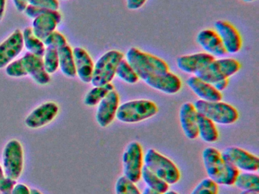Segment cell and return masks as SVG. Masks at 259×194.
I'll list each match as a JSON object with an SVG mask.
<instances>
[{
    "label": "cell",
    "instance_id": "e575fe53",
    "mask_svg": "<svg viewBox=\"0 0 259 194\" xmlns=\"http://www.w3.org/2000/svg\"><path fill=\"white\" fill-rule=\"evenodd\" d=\"M28 3L31 6L51 10H58L60 7L59 0H28Z\"/></svg>",
    "mask_w": 259,
    "mask_h": 194
},
{
    "label": "cell",
    "instance_id": "e0dca14e",
    "mask_svg": "<svg viewBox=\"0 0 259 194\" xmlns=\"http://www.w3.org/2000/svg\"><path fill=\"white\" fill-rule=\"evenodd\" d=\"M196 41L204 53L213 57L221 58L227 54L221 38L212 29H204L198 33Z\"/></svg>",
    "mask_w": 259,
    "mask_h": 194
},
{
    "label": "cell",
    "instance_id": "30bf717a",
    "mask_svg": "<svg viewBox=\"0 0 259 194\" xmlns=\"http://www.w3.org/2000/svg\"><path fill=\"white\" fill-rule=\"evenodd\" d=\"M221 153L224 159L238 170L247 172H254L258 170V157L243 149L236 147H227Z\"/></svg>",
    "mask_w": 259,
    "mask_h": 194
},
{
    "label": "cell",
    "instance_id": "6da1fadb",
    "mask_svg": "<svg viewBox=\"0 0 259 194\" xmlns=\"http://www.w3.org/2000/svg\"><path fill=\"white\" fill-rule=\"evenodd\" d=\"M202 159L208 178L218 185H234L239 170L226 160L219 150L213 147L204 149Z\"/></svg>",
    "mask_w": 259,
    "mask_h": 194
},
{
    "label": "cell",
    "instance_id": "836d02e7",
    "mask_svg": "<svg viewBox=\"0 0 259 194\" xmlns=\"http://www.w3.org/2000/svg\"><path fill=\"white\" fill-rule=\"evenodd\" d=\"M5 68L6 73L10 77H22L28 76L26 70H25V66H24L22 58L16 59V60L10 62Z\"/></svg>",
    "mask_w": 259,
    "mask_h": 194
},
{
    "label": "cell",
    "instance_id": "484cf974",
    "mask_svg": "<svg viewBox=\"0 0 259 194\" xmlns=\"http://www.w3.org/2000/svg\"><path fill=\"white\" fill-rule=\"evenodd\" d=\"M142 177L148 187L151 188V189L159 192V193L163 194L166 191L169 190V184L163 179L156 175L145 165L142 167Z\"/></svg>",
    "mask_w": 259,
    "mask_h": 194
},
{
    "label": "cell",
    "instance_id": "7bdbcfd3",
    "mask_svg": "<svg viewBox=\"0 0 259 194\" xmlns=\"http://www.w3.org/2000/svg\"><path fill=\"white\" fill-rule=\"evenodd\" d=\"M6 176L5 174H4V168L0 165V182L2 181L4 178H5Z\"/></svg>",
    "mask_w": 259,
    "mask_h": 194
},
{
    "label": "cell",
    "instance_id": "4dcf8cb0",
    "mask_svg": "<svg viewBox=\"0 0 259 194\" xmlns=\"http://www.w3.org/2000/svg\"><path fill=\"white\" fill-rule=\"evenodd\" d=\"M116 194H142L136 183L128 180L125 176L119 177L115 185Z\"/></svg>",
    "mask_w": 259,
    "mask_h": 194
},
{
    "label": "cell",
    "instance_id": "5bb4252c",
    "mask_svg": "<svg viewBox=\"0 0 259 194\" xmlns=\"http://www.w3.org/2000/svg\"><path fill=\"white\" fill-rule=\"evenodd\" d=\"M119 93L115 89L110 91L98 104L96 112V120L101 127H107L116 118L119 106Z\"/></svg>",
    "mask_w": 259,
    "mask_h": 194
},
{
    "label": "cell",
    "instance_id": "c3c4849f",
    "mask_svg": "<svg viewBox=\"0 0 259 194\" xmlns=\"http://www.w3.org/2000/svg\"><path fill=\"white\" fill-rule=\"evenodd\" d=\"M0 194H1V193H0Z\"/></svg>",
    "mask_w": 259,
    "mask_h": 194
},
{
    "label": "cell",
    "instance_id": "d590c367",
    "mask_svg": "<svg viewBox=\"0 0 259 194\" xmlns=\"http://www.w3.org/2000/svg\"><path fill=\"white\" fill-rule=\"evenodd\" d=\"M16 183V180L6 177L0 182V193L13 194V187Z\"/></svg>",
    "mask_w": 259,
    "mask_h": 194
},
{
    "label": "cell",
    "instance_id": "3957f363",
    "mask_svg": "<svg viewBox=\"0 0 259 194\" xmlns=\"http://www.w3.org/2000/svg\"><path fill=\"white\" fill-rule=\"evenodd\" d=\"M157 112L158 107L151 100H131L119 106L116 118L121 122L134 124L149 119L157 115Z\"/></svg>",
    "mask_w": 259,
    "mask_h": 194
},
{
    "label": "cell",
    "instance_id": "b9f144b4",
    "mask_svg": "<svg viewBox=\"0 0 259 194\" xmlns=\"http://www.w3.org/2000/svg\"><path fill=\"white\" fill-rule=\"evenodd\" d=\"M142 194H160L159 192H156V191L153 190L151 188L147 186L145 189H144L143 192Z\"/></svg>",
    "mask_w": 259,
    "mask_h": 194
},
{
    "label": "cell",
    "instance_id": "9c48e42d",
    "mask_svg": "<svg viewBox=\"0 0 259 194\" xmlns=\"http://www.w3.org/2000/svg\"><path fill=\"white\" fill-rule=\"evenodd\" d=\"M123 174L126 178L137 183L142 178L143 167V150L137 141L130 142L122 155Z\"/></svg>",
    "mask_w": 259,
    "mask_h": 194
},
{
    "label": "cell",
    "instance_id": "ba28073f",
    "mask_svg": "<svg viewBox=\"0 0 259 194\" xmlns=\"http://www.w3.org/2000/svg\"><path fill=\"white\" fill-rule=\"evenodd\" d=\"M3 168L7 177L17 180L24 168V150L17 139H11L6 144L3 153Z\"/></svg>",
    "mask_w": 259,
    "mask_h": 194
},
{
    "label": "cell",
    "instance_id": "8d00e7d4",
    "mask_svg": "<svg viewBox=\"0 0 259 194\" xmlns=\"http://www.w3.org/2000/svg\"><path fill=\"white\" fill-rule=\"evenodd\" d=\"M147 0H126L127 8L130 10H138L145 6Z\"/></svg>",
    "mask_w": 259,
    "mask_h": 194
},
{
    "label": "cell",
    "instance_id": "f6af8a7d",
    "mask_svg": "<svg viewBox=\"0 0 259 194\" xmlns=\"http://www.w3.org/2000/svg\"><path fill=\"white\" fill-rule=\"evenodd\" d=\"M163 194H179V193H178V192H176V191L168 190V191H166V192Z\"/></svg>",
    "mask_w": 259,
    "mask_h": 194
},
{
    "label": "cell",
    "instance_id": "8fae6325",
    "mask_svg": "<svg viewBox=\"0 0 259 194\" xmlns=\"http://www.w3.org/2000/svg\"><path fill=\"white\" fill-rule=\"evenodd\" d=\"M214 29L227 53L236 54L240 51L242 47V36L233 24L219 20L214 23Z\"/></svg>",
    "mask_w": 259,
    "mask_h": 194
},
{
    "label": "cell",
    "instance_id": "f35d334b",
    "mask_svg": "<svg viewBox=\"0 0 259 194\" xmlns=\"http://www.w3.org/2000/svg\"><path fill=\"white\" fill-rule=\"evenodd\" d=\"M229 83H230L229 78L222 79V80H218V81L213 83V86L216 88L217 90L221 92V91L224 90L228 86Z\"/></svg>",
    "mask_w": 259,
    "mask_h": 194
},
{
    "label": "cell",
    "instance_id": "83f0119b",
    "mask_svg": "<svg viewBox=\"0 0 259 194\" xmlns=\"http://www.w3.org/2000/svg\"><path fill=\"white\" fill-rule=\"evenodd\" d=\"M234 184L236 187L242 190L258 192V175L250 172L239 173L235 180Z\"/></svg>",
    "mask_w": 259,
    "mask_h": 194
},
{
    "label": "cell",
    "instance_id": "d6a6232c",
    "mask_svg": "<svg viewBox=\"0 0 259 194\" xmlns=\"http://www.w3.org/2000/svg\"><path fill=\"white\" fill-rule=\"evenodd\" d=\"M218 185L210 178H205L194 188L190 194H218Z\"/></svg>",
    "mask_w": 259,
    "mask_h": 194
},
{
    "label": "cell",
    "instance_id": "5b68a950",
    "mask_svg": "<svg viewBox=\"0 0 259 194\" xmlns=\"http://www.w3.org/2000/svg\"><path fill=\"white\" fill-rule=\"evenodd\" d=\"M145 165L168 184H176L180 180V170L169 158L154 149L147 150L144 158Z\"/></svg>",
    "mask_w": 259,
    "mask_h": 194
},
{
    "label": "cell",
    "instance_id": "cb8c5ba5",
    "mask_svg": "<svg viewBox=\"0 0 259 194\" xmlns=\"http://www.w3.org/2000/svg\"><path fill=\"white\" fill-rule=\"evenodd\" d=\"M59 52V60L60 68L62 73L68 77H75L76 76L75 60H74L73 50L70 45H66L60 48Z\"/></svg>",
    "mask_w": 259,
    "mask_h": 194
},
{
    "label": "cell",
    "instance_id": "9a60e30c",
    "mask_svg": "<svg viewBox=\"0 0 259 194\" xmlns=\"http://www.w3.org/2000/svg\"><path fill=\"white\" fill-rule=\"evenodd\" d=\"M61 21L62 15L58 10H48L33 19L31 29L34 34L44 41L45 38L57 30V26Z\"/></svg>",
    "mask_w": 259,
    "mask_h": 194
},
{
    "label": "cell",
    "instance_id": "1f68e13d",
    "mask_svg": "<svg viewBox=\"0 0 259 194\" xmlns=\"http://www.w3.org/2000/svg\"><path fill=\"white\" fill-rule=\"evenodd\" d=\"M44 43L46 48H52L59 50L67 45V40L63 33L55 30L44 39Z\"/></svg>",
    "mask_w": 259,
    "mask_h": 194
},
{
    "label": "cell",
    "instance_id": "52a82bcc",
    "mask_svg": "<svg viewBox=\"0 0 259 194\" xmlns=\"http://www.w3.org/2000/svg\"><path fill=\"white\" fill-rule=\"evenodd\" d=\"M239 61L232 58L214 59L208 65L200 70L195 76L207 83H214L222 79L229 78L240 70Z\"/></svg>",
    "mask_w": 259,
    "mask_h": 194
},
{
    "label": "cell",
    "instance_id": "277c9868",
    "mask_svg": "<svg viewBox=\"0 0 259 194\" xmlns=\"http://www.w3.org/2000/svg\"><path fill=\"white\" fill-rule=\"evenodd\" d=\"M197 112L211 120L215 124H234L239 119L237 109L224 102H207L198 100L193 103Z\"/></svg>",
    "mask_w": 259,
    "mask_h": 194
},
{
    "label": "cell",
    "instance_id": "7a4b0ae2",
    "mask_svg": "<svg viewBox=\"0 0 259 194\" xmlns=\"http://www.w3.org/2000/svg\"><path fill=\"white\" fill-rule=\"evenodd\" d=\"M125 59L144 81L153 76L169 71V65L163 59L136 47H132L127 51Z\"/></svg>",
    "mask_w": 259,
    "mask_h": 194
},
{
    "label": "cell",
    "instance_id": "44dd1931",
    "mask_svg": "<svg viewBox=\"0 0 259 194\" xmlns=\"http://www.w3.org/2000/svg\"><path fill=\"white\" fill-rule=\"evenodd\" d=\"M191 90L199 97L200 100L207 102L221 101L223 95L217 90L211 83H207L195 75L191 76L186 81Z\"/></svg>",
    "mask_w": 259,
    "mask_h": 194
},
{
    "label": "cell",
    "instance_id": "2e32d148",
    "mask_svg": "<svg viewBox=\"0 0 259 194\" xmlns=\"http://www.w3.org/2000/svg\"><path fill=\"white\" fill-rule=\"evenodd\" d=\"M145 82L150 87L169 95L180 92L183 86L180 77L170 71L153 76L145 80Z\"/></svg>",
    "mask_w": 259,
    "mask_h": 194
},
{
    "label": "cell",
    "instance_id": "7c38bea8",
    "mask_svg": "<svg viewBox=\"0 0 259 194\" xmlns=\"http://www.w3.org/2000/svg\"><path fill=\"white\" fill-rule=\"evenodd\" d=\"M24 48L22 32L16 29L4 42L0 43V69L5 68L16 60Z\"/></svg>",
    "mask_w": 259,
    "mask_h": 194
},
{
    "label": "cell",
    "instance_id": "60d3db41",
    "mask_svg": "<svg viewBox=\"0 0 259 194\" xmlns=\"http://www.w3.org/2000/svg\"><path fill=\"white\" fill-rule=\"evenodd\" d=\"M7 7V0H0V22L4 18Z\"/></svg>",
    "mask_w": 259,
    "mask_h": 194
},
{
    "label": "cell",
    "instance_id": "f1b7e54d",
    "mask_svg": "<svg viewBox=\"0 0 259 194\" xmlns=\"http://www.w3.org/2000/svg\"><path fill=\"white\" fill-rule=\"evenodd\" d=\"M116 76L119 77L121 80L128 83V84H135L140 80L133 67L127 62L126 59H124L119 62V65H118Z\"/></svg>",
    "mask_w": 259,
    "mask_h": 194
},
{
    "label": "cell",
    "instance_id": "bcb514c9",
    "mask_svg": "<svg viewBox=\"0 0 259 194\" xmlns=\"http://www.w3.org/2000/svg\"><path fill=\"white\" fill-rule=\"evenodd\" d=\"M242 1L245 2V3H251V2L254 1V0H242Z\"/></svg>",
    "mask_w": 259,
    "mask_h": 194
},
{
    "label": "cell",
    "instance_id": "4fadbf2b",
    "mask_svg": "<svg viewBox=\"0 0 259 194\" xmlns=\"http://www.w3.org/2000/svg\"><path fill=\"white\" fill-rule=\"evenodd\" d=\"M58 105L54 102H47L34 109L25 118L27 127L31 129L40 128L54 121L59 113Z\"/></svg>",
    "mask_w": 259,
    "mask_h": 194
},
{
    "label": "cell",
    "instance_id": "4316f807",
    "mask_svg": "<svg viewBox=\"0 0 259 194\" xmlns=\"http://www.w3.org/2000/svg\"><path fill=\"white\" fill-rule=\"evenodd\" d=\"M114 89V86L111 83L104 86H94L86 94L84 99V105L90 107L97 106L100 102L110 92Z\"/></svg>",
    "mask_w": 259,
    "mask_h": 194
},
{
    "label": "cell",
    "instance_id": "ee69618b",
    "mask_svg": "<svg viewBox=\"0 0 259 194\" xmlns=\"http://www.w3.org/2000/svg\"><path fill=\"white\" fill-rule=\"evenodd\" d=\"M31 194H42V192H40V191H39L38 189H31Z\"/></svg>",
    "mask_w": 259,
    "mask_h": 194
},
{
    "label": "cell",
    "instance_id": "74e56055",
    "mask_svg": "<svg viewBox=\"0 0 259 194\" xmlns=\"http://www.w3.org/2000/svg\"><path fill=\"white\" fill-rule=\"evenodd\" d=\"M13 194H31V189L23 183H16L13 187Z\"/></svg>",
    "mask_w": 259,
    "mask_h": 194
},
{
    "label": "cell",
    "instance_id": "7402d4cb",
    "mask_svg": "<svg viewBox=\"0 0 259 194\" xmlns=\"http://www.w3.org/2000/svg\"><path fill=\"white\" fill-rule=\"evenodd\" d=\"M197 112L193 103H185L180 110V121L182 129L186 137L195 139L198 136Z\"/></svg>",
    "mask_w": 259,
    "mask_h": 194
},
{
    "label": "cell",
    "instance_id": "f546056e",
    "mask_svg": "<svg viewBox=\"0 0 259 194\" xmlns=\"http://www.w3.org/2000/svg\"><path fill=\"white\" fill-rule=\"evenodd\" d=\"M45 70L49 74H54L60 68L58 50L52 48H46L43 57Z\"/></svg>",
    "mask_w": 259,
    "mask_h": 194
},
{
    "label": "cell",
    "instance_id": "ac0fdd59",
    "mask_svg": "<svg viewBox=\"0 0 259 194\" xmlns=\"http://www.w3.org/2000/svg\"><path fill=\"white\" fill-rule=\"evenodd\" d=\"M214 59V57L206 53H194L177 58V65L180 71L195 75Z\"/></svg>",
    "mask_w": 259,
    "mask_h": 194
},
{
    "label": "cell",
    "instance_id": "603a6c76",
    "mask_svg": "<svg viewBox=\"0 0 259 194\" xmlns=\"http://www.w3.org/2000/svg\"><path fill=\"white\" fill-rule=\"evenodd\" d=\"M198 136L203 141L209 143L217 142L219 139V131L215 123L201 114L197 115Z\"/></svg>",
    "mask_w": 259,
    "mask_h": 194
},
{
    "label": "cell",
    "instance_id": "ab89813d",
    "mask_svg": "<svg viewBox=\"0 0 259 194\" xmlns=\"http://www.w3.org/2000/svg\"><path fill=\"white\" fill-rule=\"evenodd\" d=\"M13 2L15 7L19 12H24L28 5V0H13Z\"/></svg>",
    "mask_w": 259,
    "mask_h": 194
},
{
    "label": "cell",
    "instance_id": "8992f818",
    "mask_svg": "<svg viewBox=\"0 0 259 194\" xmlns=\"http://www.w3.org/2000/svg\"><path fill=\"white\" fill-rule=\"evenodd\" d=\"M124 59V54L118 50H110L101 56L95 64L91 83L94 86H104L111 83L116 76L119 62Z\"/></svg>",
    "mask_w": 259,
    "mask_h": 194
},
{
    "label": "cell",
    "instance_id": "d4e9b609",
    "mask_svg": "<svg viewBox=\"0 0 259 194\" xmlns=\"http://www.w3.org/2000/svg\"><path fill=\"white\" fill-rule=\"evenodd\" d=\"M22 36H23L24 47L26 48L28 53L39 57H43L46 50V46L44 43V41L34 34L31 27H28L25 28L22 32Z\"/></svg>",
    "mask_w": 259,
    "mask_h": 194
},
{
    "label": "cell",
    "instance_id": "d6986e66",
    "mask_svg": "<svg viewBox=\"0 0 259 194\" xmlns=\"http://www.w3.org/2000/svg\"><path fill=\"white\" fill-rule=\"evenodd\" d=\"M24 66L28 75L38 83L39 85H47L51 81V74L45 70L42 57L26 53L22 57Z\"/></svg>",
    "mask_w": 259,
    "mask_h": 194
},
{
    "label": "cell",
    "instance_id": "ffe728a7",
    "mask_svg": "<svg viewBox=\"0 0 259 194\" xmlns=\"http://www.w3.org/2000/svg\"><path fill=\"white\" fill-rule=\"evenodd\" d=\"M73 56L76 75L83 83H91L95 64L90 54L82 47H75L73 50Z\"/></svg>",
    "mask_w": 259,
    "mask_h": 194
},
{
    "label": "cell",
    "instance_id": "7dc6e473",
    "mask_svg": "<svg viewBox=\"0 0 259 194\" xmlns=\"http://www.w3.org/2000/svg\"><path fill=\"white\" fill-rule=\"evenodd\" d=\"M62 1H67V0H62Z\"/></svg>",
    "mask_w": 259,
    "mask_h": 194
}]
</instances>
